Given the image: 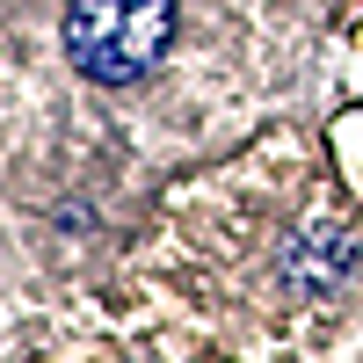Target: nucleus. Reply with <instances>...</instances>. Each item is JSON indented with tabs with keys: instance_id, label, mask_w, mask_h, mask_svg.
<instances>
[{
	"instance_id": "obj_1",
	"label": "nucleus",
	"mask_w": 363,
	"mask_h": 363,
	"mask_svg": "<svg viewBox=\"0 0 363 363\" xmlns=\"http://www.w3.org/2000/svg\"><path fill=\"white\" fill-rule=\"evenodd\" d=\"M167 37H174V0H73L66 8V51L102 87L145 80Z\"/></svg>"
}]
</instances>
